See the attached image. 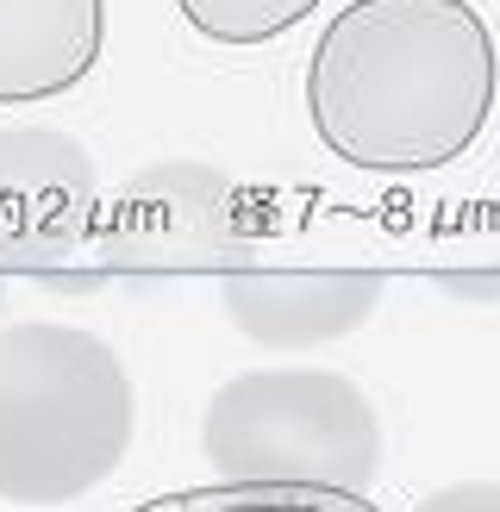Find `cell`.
<instances>
[{"label":"cell","mask_w":500,"mask_h":512,"mask_svg":"<svg viewBox=\"0 0 500 512\" xmlns=\"http://www.w3.org/2000/svg\"><path fill=\"white\" fill-rule=\"evenodd\" d=\"M100 250L113 269H219L244 250L238 188L207 163H157L119 188Z\"/></svg>","instance_id":"4"},{"label":"cell","mask_w":500,"mask_h":512,"mask_svg":"<svg viewBox=\"0 0 500 512\" xmlns=\"http://www.w3.org/2000/svg\"><path fill=\"white\" fill-rule=\"evenodd\" d=\"M494 88V32L469 0H350L313 44L307 119L332 157L419 175L482 138Z\"/></svg>","instance_id":"1"},{"label":"cell","mask_w":500,"mask_h":512,"mask_svg":"<svg viewBox=\"0 0 500 512\" xmlns=\"http://www.w3.org/2000/svg\"><path fill=\"white\" fill-rule=\"evenodd\" d=\"M419 512H500V481H457V488H438Z\"/></svg>","instance_id":"10"},{"label":"cell","mask_w":500,"mask_h":512,"mask_svg":"<svg viewBox=\"0 0 500 512\" xmlns=\"http://www.w3.org/2000/svg\"><path fill=\"white\" fill-rule=\"evenodd\" d=\"M388 275L375 269H225L219 306L250 344L307 350L350 338L375 306Z\"/></svg>","instance_id":"6"},{"label":"cell","mask_w":500,"mask_h":512,"mask_svg":"<svg viewBox=\"0 0 500 512\" xmlns=\"http://www.w3.org/2000/svg\"><path fill=\"white\" fill-rule=\"evenodd\" d=\"M94 225V163L69 132H0V269L57 263Z\"/></svg>","instance_id":"5"},{"label":"cell","mask_w":500,"mask_h":512,"mask_svg":"<svg viewBox=\"0 0 500 512\" xmlns=\"http://www.w3.org/2000/svg\"><path fill=\"white\" fill-rule=\"evenodd\" d=\"M182 19L213 44H269L319 13V0H175Z\"/></svg>","instance_id":"9"},{"label":"cell","mask_w":500,"mask_h":512,"mask_svg":"<svg viewBox=\"0 0 500 512\" xmlns=\"http://www.w3.org/2000/svg\"><path fill=\"white\" fill-rule=\"evenodd\" d=\"M200 450L219 481L363 494L382 469V419L338 369H250L207 400Z\"/></svg>","instance_id":"3"},{"label":"cell","mask_w":500,"mask_h":512,"mask_svg":"<svg viewBox=\"0 0 500 512\" xmlns=\"http://www.w3.org/2000/svg\"><path fill=\"white\" fill-rule=\"evenodd\" d=\"M107 0H0V107L69 94L100 63Z\"/></svg>","instance_id":"7"},{"label":"cell","mask_w":500,"mask_h":512,"mask_svg":"<svg viewBox=\"0 0 500 512\" xmlns=\"http://www.w3.org/2000/svg\"><path fill=\"white\" fill-rule=\"evenodd\" d=\"M138 431L119 350L82 325H0V500L69 506L107 481Z\"/></svg>","instance_id":"2"},{"label":"cell","mask_w":500,"mask_h":512,"mask_svg":"<svg viewBox=\"0 0 500 512\" xmlns=\"http://www.w3.org/2000/svg\"><path fill=\"white\" fill-rule=\"evenodd\" d=\"M138 512H375L363 494L338 488H257V481H219V488H182L144 500Z\"/></svg>","instance_id":"8"}]
</instances>
